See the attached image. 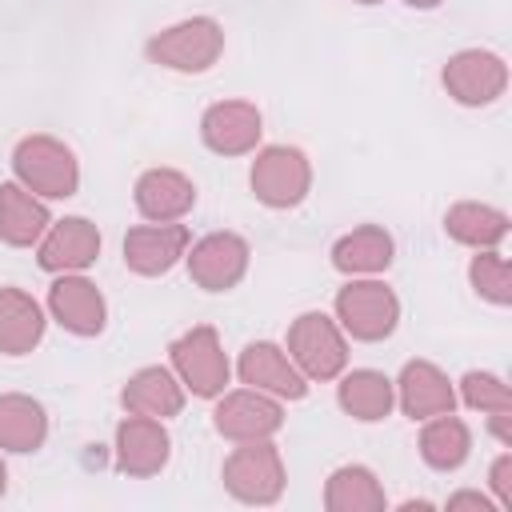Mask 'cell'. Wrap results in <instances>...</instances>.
<instances>
[{
  "instance_id": "d6986e66",
  "label": "cell",
  "mask_w": 512,
  "mask_h": 512,
  "mask_svg": "<svg viewBox=\"0 0 512 512\" xmlns=\"http://www.w3.org/2000/svg\"><path fill=\"white\" fill-rule=\"evenodd\" d=\"M124 408L132 416H152V420H164V416H176L184 408V392L176 384V376L168 368H140L124 392H120Z\"/></svg>"
},
{
  "instance_id": "83f0119b",
  "label": "cell",
  "mask_w": 512,
  "mask_h": 512,
  "mask_svg": "<svg viewBox=\"0 0 512 512\" xmlns=\"http://www.w3.org/2000/svg\"><path fill=\"white\" fill-rule=\"evenodd\" d=\"M472 288L492 304H512V268L500 252H480L468 268Z\"/></svg>"
},
{
  "instance_id": "9c48e42d",
  "label": "cell",
  "mask_w": 512,
  "mask_h": 512,
  "mask_svg": "<svg viewBox=\"0 0 512 512\" xmlns=\"http://www.w3.org/2000/svg\"><path fill=\"white\" fill-rule=\"evenodd\" d=\"M248 268V244L236 236V232H212L204 236L192 256H188V272L200 288L208 292H224L232 288Z\"/></svg>"
},
{
  "instance_id": "52a82bcc",
  "label": "cell",
  "mask_w": 512,
  "mask_h": 512,
  "mask_svg": "<svg viewBox=\"0 0 512 512\" xmlns=\"http://www.w3.org/2000/svg\"><path fill=\"white\" fill-rule=\"evenodd\" d=\"M172 364L180 372V380L196 392V396H220L228 384V360L220 352V340L208 324L184 332L172 344Z\"/></svg>"
},
{
  "instance_id": "7a4b0ae2",
  "label": "cell",
  "mask_w": 512,
  "mask_h": 512,
  "mask_svg": "<svg viewBox=\"0 0 512 512\" xmlns=\"http://www.w3.org/2000/svg\"><path fill=\"white\" fill-rule=\"evenodd\" d=\"M224 48V32L212 16H192L184 24L164 28L160 36L148 40V60L172 72H204L216 64Z\"/></svg>"
},
{
  "instance_id": "f1b7e54d",
  "label": "cell",
  "mask_w": 512,
  "mask_h": 512,
  "mask_svg": "<svg viewBox=\"0 0 512 512\" xmlns=\"http://www.w3.org/2000/svg\"><path fill=\"white\" fill-rule=\"evenodd\" d=\"M460 392H464V404L468 408H484V412H512V392H508V384H500L496 376H488V372H468L464 380H460Z\"/></svg>"
},
{
  "instance_id": "4dcf8cb0",
  "label": "cell",
  "mask_w": 512,
  "mask_h": 512,
  "mask_svg": "<svg viewBox=\"0 0 512 512\" xmlns=\"http://www.w3.org/2000/svg\"><path fill=\"white\" fill-rule=\"evenodd\" d=\"M448 508H452V512H456V508H480V512H492L488 496H480V492H460V496L448 500Z\"/></svg>"
},
{
  "instance_id": "d4e9b609",
  "label": "cell",
  "mask_w": 512,
  "mask_h": 512,
  "mask_svg": "<svg viewBox=\"0 0 512 512\" xmlns=\"http://www.w3.org/2000/svg\"><path fill=\"white\" fill-rule=\"evenodd\" d=\"M444 228L452 240L460 244H472V248H492L508 236V216L500 208H488V204H452L448 216H444Z\"/></svg>"
},
{
  "instance_id": "30bf717a",
  "label": "cell",
  "mask_w": 512,
  "mask_h": 512,
  "mask_svg": "<svg viewBox=\"0 0 512 512\" xmlns=\"http://www.w3.org/2000/svg\"><path fill=\"white\" fill-rule=\"evenodd\" d=\"M200 132H204V144L212 152L240 156V152L256 148V140H260V112L248 100H224V104H212L204 112Z\"/></svg>"
},
{
  "instance_id": "cb8c5ba5",
  "label": "cell",
  "mask_w": 512,
  "mask_h": 512,
  "mask_svg": "<svg viewBox=\"0 0 512 512\" xmlns=\"http://www.w3.org/2000/svg\"><path fill=\"white\" fill-rule=\"evenodd\" d=\"M332 264L340 272H384L392 264V236L376 224H364L336 240Z\"/></svg>"
},
{
  "instance_id": "836d02e7",
  "label": "cell",
  "mask_w": 512,
  "mask_h": 512,
  "mask_svg": "<svg viewBox=\"0 0 512 512\" xmlns=\"http://www.w3.org/2000/svg\"><path fill=\"white\" fill-rule=\"evenodd\" d=\"M356 4H380V0H356Z\"/></svg>"
},
{
  "instance_id": "603a6c76",
  "label": "cell",
  "mask_w": 512,
  "mask_h": 512,
  "mask_svg": "<svg viewBox=\"0 0 512 512\" xmlns=\"http://www.w3.org/2000/svg\"><path fill=\"white\" fill-rule=\"evenodd\" d=\"M324 508L328 512H380L384 508V488L376 484V476L368 468L348 464V468H336L328 476Z\"/></svg>"
},
{
  "instance_id": "44dd1931",
  "label": "cell",
  "mask_w": 512,
  "mask_h": 512,
  "mask_svg": "<svg viewBox=\"0 0 512 512\" xmlns=\"http://www.w3.org/2000/svg\"><path fill=\"white\" fill-rule=\"evenodd\" d=\"M48 436V416L32 396L8 392L0 396V448L8 452H32Z\"/></svg>"
},
{
  "instance_id": "8992f818",
  "label": "cell",
  "mask_w": 512,
  "mask_h": 512,
  "mask_svg": "<svg viewBox=\"0 0 512 512\" xmlns=\"http://www.w3.org/2000/svg\"><path fill=\"white\" fill-rule=\"evenodd\" d=\"M308 184H312V168H308V160H304L300 148L276 144V148H264L256 156V164H252V192L268 208H292V204H300L304 192H308Z\"/></svg>"
},
{
  "instance_id": "6da1fadb",
  "label": "cell",
  "mask_w": 512,
  "mask_h": 512,
  "mask_svg": "<svg viewBox=\"0 0 512 512\" xmlns=\"http://www.w3.org/2000/svg\"><path fill=\"white\" fill-rule=\"evenodd\" d=\"M12 168L20 176V184L28 192H40V196H72L76 184H80V168H76V156L68 144H60L56 136H28L16 144L12 152Z\"/></svg>"
},
{
  "instance_id": "e0dca14e",
  "label": "cell",
  "mask_w": 512,
  "mask_h": 512,
  "mask_svg": "<svg viewBox=\"0 0 512 512\" xmlns=\"http://www.w3.org/2000/svg\"><path fill=\"white\" fill-rule=\"evenodd\" d=\"M192 204H196V188H192V180H188L184 172H176V168H152V172H144V176L136 180V208H140L148 220H156V224L180 220Z\"/></svg>"
},
{
  "instance_id": "3957f363",
  "label": "cell",
  "mask_w": 512,
  "mask_h": 512,
  "mask_svg": "<svg viewBox=\"0 0 512 512\" xmlns=\"http://www.w3.org/2000/svg\"><path fill=\"white\" fill-rule=\"evenodd\" d=\"M224 488L244 504H272L284 492V464L276 444L240 440V448L224 460Z\"/></svg>"
},
{
  "instance_id": "277c9868",
  "label": "cell",
  "mask_w": 512,
  "mask_h": 512,
  "mask_svg": "<svg viewBox=\"0 0 512 512\" xmlns=\"http://www.w3.org/2000/svg\"><path fill=\"white\" fill-rule=\"evenodd\" d=\"M336 312L356 340H384L400 320V300L380 280H352L336 292Z\"/></svg>"
},
{
  "instance_id": "5bb4252c",
  "label": "cell",
  "mask_w": 512,
  "mask_h": 512,
  "mask_svg": "<svg viewBox=\"0 0 512 512\" xmlns=\"http://www.w3.org/2000/svg\"><path fill=\"white\" fill-rule=\"evenodd\" d=\"M48 308L76 336H96L104 328V296L84 276H60L48 288Z\"/></svg>"
},
{
  "instance_id": "9a60e30c",
  "label": "cell",
  "mask_w": 512,
  "mask_h": 512,
  "mask_svg": "<svg viewBox=\"0 0 512 512\" xmlns=\"http://www.w3.org/2000/svg\"><path fill=\"white\" fill-rule=\"evenodd\" d=\"M96 256H100V232L84 216L60 220L48 232V240L40 244V268H48V272H80Z\"/></svg>"
},
{
  "instance_id": "1f68e13d",
  "label": "cell",
  "mask_w": 512,
  "mask_h": 512,
  "mask_svg": "<svg viewBox=\"0 0 512 512\" xmlns=\"http://www.w3.org/2000/svg\"><path fill=\"white\" fill-rule=\"evenodd\" d=\"M408 4H412V8H436L440 0H408Z\"/></svg>"
},
{
  "instance_id": "8fae6325",
  "label": "cell",
  "mask_w": 512,
  "mask_h": 512,
  "mask_svg": "<svg viewBox=\"0 0 512 512\" xmlns=\"http://www.w3.org/2000/svg\"><path fill=\"white\" fill-rule=\"evenodd\" d=\"M184 248H188L184 224H144L124 236V264L140 276H160L184 256Z\"/></svg>"
},
{
  "instance_id": "d6a6232c",
  "label": "cell",
  "mask_w": 512,
  "mask_h": 512,
  "mask_svg": "<svg viewBox=\"0 0 512 512\" xmlns=\"http://www.w3.org/2000/svg\"><path fill=\"white\" fill-rule=\"evenodd\" d=\"M4 484H8V472H4V460H0V496H4Z\"/></svg>"
},
{
  "instance_id": "4316f807",
  "label": "cell",
  "mask_w": 512,
  "mask_h": 512,
  "mask_svg": "<svg viewBox=\"0 0 512 512\" xmlns=\"http://www.w3.org/2000/svg\"><path fill=\"white\" fill-rule=\"evenodd\" d=\"M468 448H472L468 424L456 420L452 412H440V416L420 432V456H424L432 468H440V472L460 468L464 456H468Z\"/></svg>"
},
{
  "instance_id": "5b68a950",
  "label": "cell",
  "mask_w": 512,
  "mask_h": 512,
  "mask_svg": "<svg viewBox=\"0 0 512 512\" xmlns=\"http://www.w3.org/2000/svg\"><path fill=\"white\" fill-rule=\"evenodd\" d=\"M288 352H292V364L312 376V380H332L340 376L344 360H348V348H344V336L340 328L324 316V312H304L292 328H288Z\"/></svg>"
},
{
  "instance_id": "2e32d148",
  "label": "cell",
  "mask_w": 512,
  "mask_h": 512,
  "mask_svg": "<svg viewBox=\"0 0 512 512\" xmlns=\"http://www.w3.org/2000/svg\"><path fill=\"white\" fill-rule=\"evenodd\" d=\"M240 380L252 384V388H264L272 396H288V400H300L304 396V376L296 372V364L268 340L260 344H248L240 352Z\"/></svg>"
},
{
  "instance_id": "4fadbf2b",
  "label": "cell",
  "mask_w": 512,
  "mask_h": 512,
  "mask_svg": "<svg viewBox=\"0 0 512 512\" xmlns=\"http://www.w3.org/2000/svg\"><path fill=\"white\" fill-rule=\"evenodd\" d=\"M168 460V432L152 416H128L116 428V464L128 476H156Z\"/></svg>"
},
{
  "instance_id": "ba28073f",
  "label": "cell",
  "mask_w": 512,
  "mask_h": 512,
  "mask_svg": "<svg viewBox=\"0 0 512 512\" xmlns=\"http://www.w3.org/2000/svg\"><path fill=\"white\" fill-rule=\"evenodd\" d=\"M504 84H508V68L492 52L468 48V52H456L444 64V88L460 104H492L504 92Z\"/></svg>"
},
{
  "instance_id": "ac0fdd59",
  "label": "cell",
  "mask_w": 512,
  "mask_h": 512,
  "mask_svg": "<svg viewBox=\"0 0 512 512\" xmlns=\"http://www.w3.org/2000/svg\"><path fill=\"white\" fill-rule=\"evenodd\" d=\"M400 404L412 420H428V416H440V412H452L456 404V392L448 384V376L428 364V360H412L404 364L400 372Z\"/></svg>"
},
{
  "instance_id": "ffe728a7",
  "label": "cell",
  "mask_w": 512,
  "mask_h": 512,
  "mask_svg": "<svg viewBox=\"0 0 512 512\" xmlns=\"http://www.w3.org/2000/svg\"><path fill=\"white\" fill-rule=\"evenodd\" d=\"M44 336V312L40 304L20 288H0V352L24 356Z\"/></svg>"
},
{
  "instance_id": "7c38bea8",
  "label": "cell",
  "mask_w": 512,
  "mask_h": 512,
  "mask_svg": "<svg viewBox=\"0 0 512 512\" xmlns=\"http://www.w3.org/2000/svg\"><path fill=\"white\" fill-rule=\"evenodd\" d=\"M284 424L280 404L256 392H232L216 408V432L228 440H268Z\"/></svg>"
},
{
  "instance_id": "f546056e",
  "label": "cell",
  "mask_w": 512,
  "mask_h": 512,
  "mask_svg": "<svg viewBox=\"0 0 512 512\" xmlns=\"http://www.w3.org/2000/svg\"><path fill=\"white\" fill-rule=\"evenodd\" d=\"M492 488H496L500 504H504V508H512V456H508V452L492 464Z\"/></svg>"
},
{
  "instance_id": "7402d4cb",
  "label": "cell",
  "mask_w": 512,
  "mask_h": 512,
  "mask_svg": "<svg viewBox=\"0 0 512 512\" xmlns=\"http://www.w3.org/2000/svg\"><path fill=\"white\" fill-rule=\"evenodd\" d=\"M48 228V208L20 184H0V240L24 248Z\"/></svg>"
},
{
  "instance_id": "484cf974",
  "label": "cell",
  "mask_w": 512,
  "mask_h": 512,
  "mask_svg": "<svg viewBox=\"0 0 512 512\" xmlns=\"http://www.w3.org/2000/svg\"><path fill=\"white\" fill-rule=\"evenodd\" d=\"M392 380L384 372H372V368H360V372H348L344 384H340V408L356 420H384L392 412Z\"/></svg>"
}]
</instances>
